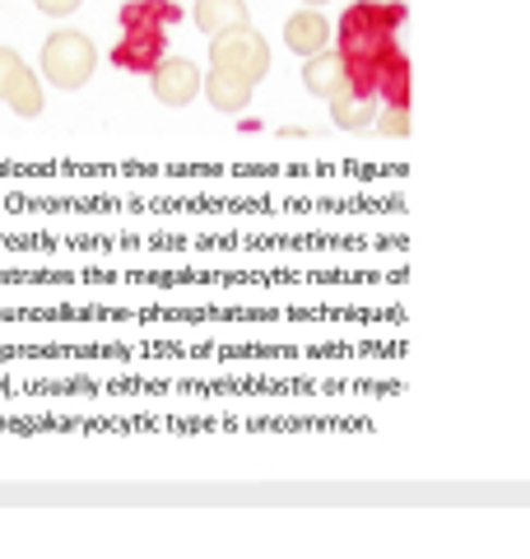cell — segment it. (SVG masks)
Segmentation results:
<instances>
[{"label":"cell","mask_w":530,"mask_h":559,"mask_svg":"<svg viewBox=\"0 0 530 559\" xmlns=\"http://www.w3.org/2000/svg\"><path fill=\"white\" fill-rule=\"evenodd\" d=\"M405 24V0H353L335 24V51L345 57L349 84L377 94L382 70L400 57L396 28Z\"/></svg>","instance_id":"cell-1"},{"label":"cell","mask_w":530,"mask_h":559,"mask_svg":"<svg viewBox=\"0 0 530 559\" xmlns=\"http://www.w3.org/2000/svg\"><path fill=\"white\" fill-rule=\"evenodd\" d=\"M38 66H43V80L57 84V90H65V94L84 90L98 70V47L88 43V33H80V28H57V33H47Z\"/></svg>","instance_id":"cell-2"},{"label":"cell","mask_w":530,"mask_h":559,"mask_svg":"<svg viewBox=\"0 0 530 559\" xmlns=\"http://www.w3.org/2000/svg\"><path fill=\"white\" fill-rule=\"evenodd\" d=\"M209 66H224V70H233V75L261 84L270 75V47H265V38L252 24H242V28H228V33L209 38Z\"/></svg>","instance_id":"cell-3"},{"label":"cell","mask_w":530,"mask_h":559,"mask_svg":"<svg viewBox=\"0 0 530 559\" xmlns=\"http://www.w3.org/2000/svg\"><path fill=\"white\" fill-rule=\"evenodd\" d=\"M149 80H154V98L164 103V108H186V103L201 94V66L186 57H164L149 70Z\"/></svg>","instance_id":"cell-4"},{"label":"cell","mask_w":530,"mask_h":559,"mask_svg":"<svg viewBox=\"0 0 530 559\" xmlns=\"http://www.w3.org/2000/svg\"><path fill=\"white\" fill-rule=\"evenodd\" d=\"M285 43H289V51H298V57H316V51H326L335 43V28L316 5H303L285 20Z\"/></svg>","instance_id":"cell-5"},{"label":"cell","mask_w":530,"mask_h":559,"mask_svg":"<svg viewBox=\"0 0 530 559\" xmlns=\"http://www.w3.org/2000/svg\"><path fill=\"white\" fill-rule=\"evenodd\" d=\"M177 20H182V5L172 0H127L117 14L121 33H168Z\"/></svg>","instance_id":"cell-6"},{"label":"cell","mask_w":530,"mask_h":559,"mask_svg":"<svg viewBox=\"0 0 530 559\" xmlns=\"http://www.w3.org/2000/svg\"><path fill=\"white\" fill-rule=\"evenodd\" d=\"M303 84H308V94H316V98H335V94L353 90V84H349V70H345V57H340L335 47H326V51H316V57H308V66H303Z\"/></svg>","instance_id":"cell-7"},{"label":"cell","mask_w":530,"mask_h":559,"mask_svg":"<svg viewBox=\"0 0 530 559\" xmlns=\"http://www.w3.org/2000/svg\"><path fill=\"white\" fill-rule=\"evenodd\" d=\"M158 61H164V33H121V43L112 47V66L131 75H149Z\"/></svg>","instance_id":"cell-8"},{"label":"cell","mask_w":530,"mask_h":559,"mask_svg":"<svg viewBox=\"0 0 530 559\" xmlns=\"http://www.w3.org/2000/svg\"><path fill=\"white\" fill-rule=\"evenodd\" d=\"M201 90L209 98V108L215 112H246V103H252V80L233 75V70L215 66L209 75H201Z\"/></svg>","instance_id":"cell-9"},{"label":"cell","mask_w":530,"mask_h":559,"mask_svg":"<svg viewBox=\"0 0 530 559\" xmlns=\"http://www.w3.org/2000/svg\"><path fill=\"white\" fill-rule=\"evenodd\" d=\"M330 103V121L340 131H368L377 121V94H363V90H345V94H335V98H326Z\"/></svg>","instance_id":"cell-10"},{"label":"cell","mask_w":530,"mask_h":559,"mask_svg":"<svg viewBox=\"0 0 530 559\" xmlns=\"http://www.w3.org/2000/svg\"><path fill=\"white\" fill-rule=\"evenodd\" d=\"M191 20H196V28L205 33V38H215V33L246 24V0H196Z\"/></svg>","instance_id":"cell-11"},{"label":"cell","mask_w":530,"mask_h":559,"mask_svg":"<svg viewBox=\"0 0 530 559\" xmlns=\"http://www.w3.org/2000/svg\"><path fill=\"white\" fill-rule=\"evenodd\" d=\"M0 103H10V112H14V117H38V112H43V80L24 66L20 75H14V84L5 90V98H0Z\"/></svg>","instance_id":"cell-12"},{"label":"cell","mask_w":530,"mask_h":559,"mask_svg":"<svg viewBox=\"0 0 530 559\" xmlns=\"http://www.w3.org/2000/svg\"><path fill=\"white\" fill-rule=\"evenodd\" d=\"M377 103H410V61H405V51L382 70V80H377Z\"/></svg>","instance_id":"cell-13"},{"label":"cell","mask_w":530,"mask_h":559,"mask_svg":"<svg viewBox=\"0 0 530 559\" xmlns=\"http://www.w3.org/2000/svg\"><path fill=\"white\" fill-rule=\"evenodd\" d=\"M373 127L382 131V135H392V140H400V135H410V103H382L377 108V121Z\"/></svg>","instance_id":"cell-14"},{"label":"cell","mask_w":530,"mask_h":559,"mask_svg":"<svg viewBox=\"0 0 530 559\" xmlns=\"http://www.w3.org/2000/svg\"><path fill=\"white\" fill-rule=\"evenodd\" d=\"M24 70V57L14 47H0V98H5V90L14 84V75Z\"/></svg>","instance_id":"cell-15"},{"label":"cell","mask_w":530,"mask_h":559,"mask_svg":"<svg viewBox=\"0 0 530 559\" xmlns=\"http://www.w3.org/2000/svg\"><path fill=\"white\" fill-rule=\"evenodd\" d=\"M33 5H38L43 14H51V20H65V14H75L84 0H33Z\"/></svg>","instance_id":"cell-16"},{"label":"cell","mask_w":530,"mask_h":559,"mask_svg":"<svg viewBox=\"0 0 530 559\" xmlns=\"http://www.w3.org/2000/svg\"><path fill=\"white\" fill-rule=\"evenodd\" d=\"M303 5H326V0H303Z\"/></svg>","instance_id":"cell-17"}]
</instances>
